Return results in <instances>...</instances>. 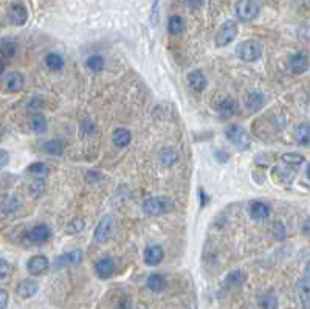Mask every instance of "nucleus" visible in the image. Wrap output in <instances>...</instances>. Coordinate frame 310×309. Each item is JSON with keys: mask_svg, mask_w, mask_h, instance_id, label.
<instances>
[{"mask_svg": "<svg viewBox=\"0 0 310 309\" xmlns=\"http://www.w3.org/2000/svg\"><path fill=\"white\" fill-rule=\"evenodd\" d=\"M236 54L239 59L245 62H255L262 56V44L258 40H245L241 42L236 48Z\"/></svg>", "mask_w": 310, "mask_h": 309, "instance_id": "obj_1", "label": "nucleus"}, {"mask_svg": "<svg viewBox=\"0 0 310 309\" xmlns=\"http://www.w3.org/2000/svg\"><path fill=\"white\" fill-rule=\"evenodd\" d=\"M225 135H227L228 142L233 146H236L237 149L244 151V149L250 148V145H251V140H250L248 132L244 128H241V126H237V124L230 126V128L225 131Z\"/></svg>", "mask_w": 310, "mask_h": 309, "instance_id": "obj_2", "label": "nucleus"}, {"mask_svg": "<svg viewBox=\"0 0 310 309\" xmlns=\"http://www.w3.org/2000/svg\"><path fill=\"white\" fill-rule=\"evenodd\" d=\"M259 11H261V6L256 0H241V2H237L236 5L237 17L244 22L255 20L258 17Z\"/></svg>", "mask_w": 310, "mask_h": 309, "instance_id": "obj_3", "label": "nucleus"}, {"mask_svg": "<svg viewBox=\"0 0 310 309\" xmlns=\"http://www.w3.org/2000/svg\"><path fill=\"white\" fill-rule=\"evenodd\" d=\"M236 36H237V23L234 20H227L225 23L220 25L219 31L216 34V45L227 47L236 39Z\"/></svg>", "mask_w": 310, "mask_h": 309, "instance_id": "obj_4", "label": "nucleus"}, {"mask_svg": "<svg viewBox=\"0 0 310 309\" xmlns=\"http://www.w3.org/2000/svg\"><path fill=\"white\" fill-rule=\"evenodd\" d=\"M115 226V219L112 215H106L95 229V240L98 243H106L109 240V236L112 235V230H114Z\"/></svg>", "mask_w": 310, "mask_h": 309, "instance_id": "obj_5", "label": "nucleus"}, {"mask_svg": "<svg viewBox=\"0 0 310 309\" xmlns=\"http://www.w3.org/2000/svg\"><path fill=\"white\" fill-rule=\"evenodd\" d=\"M81 261H82V252L81 250H72V252H67V254L56 258L53 268L61 269V268H67V266H78Z\"/></svg>", "mask_w": 310, "mask_h": 309, "instance_id": "obj_6", "label": "nucleus"}, {"mask_svg": "<svg viewBox=\"0 0 310 309\" xmlns=\"http://www.w3.org/2000/svg\"><path fill=\"white\" fill-rule=\"evenodd\" d=\"M167 210V204L164 199L158 198H149L143 202V212L149 216H158L163 215Z\"/></svg>", "mask_w": 310, "mask_h": 309, "instance_id": "obj_7", "label": "nucleus"}, {"mask_svg": "<svg viewBox=\"0 0 310 309\" xmlns=\"http://www.w3.org/2000/svg\"><path fill=\"white\" fill-rule=\"evenodd\" d=\"M50 236H51V230L47 226H44V224H39V226L33 227L26 235L28 241L34 243V244H42V243L48 241Z\"/></svg>", "mask_w": 310, "mask_h": 309, "instance_id": "obj_8", "label": "nucleus"}, {"mask_svg": "<svg viewBox=\"0 0 310 309\" xmlns=\"http://www.w3.org/2000/svg\"><path fill=\"white\" fill-rule=\"evenodd\" d=\"M309 68V58L304 53H297L290 56L289 59V70L295 75H301Z\"/></svg>", "mask_w": 310, "mask_h": 309, "instance_id": "obj_9", "label": "nucleus"}, {"mask_svg": "<svg viewBox=\"0 0 310 309\" xmlns=\"http://www.w3.org/2000/svg\"><path fill=\"white\" fill-rule=\"evenodd\" d=\"M164 258V250L161 246L158 244H152L149 247H146L145 250V263L148 266H157L163 261Z\"/></svg>", "mask_w": 310, "mask_h": 309, "instance_id": "obj_10", "label": "nucleus"}, {"mask_svg": "<svg viewBox=\"0 0 310 309\" xmlns=\"http://www.w3.org/2000/svg\"><path fill=\"white\" fill-rule=\"evenodd\" d=\"M37 291H39V285L34 282V280H23V282H20L16 286V294L23 300L34 297Z\"/></svg>", "mask_w": 310, "mask_h": 309, "instance_id": "obj_11", "label": "nucleus"}, {"mask_svg": "<svg viewBox=\"0 0 310 309\" xmlns=\"http://www.w3.org/2000/svg\"><path fill=\"white\" fill-rule=\"evenodd\" d=\"M48 268V260L44 255H36L33 258H30L26 264V271L30 272V275H40L44 274Z\"/></svg>", "mask_w": 310, "mask_h": 309, "instance_id": "obj_12", "label": "nucleus"}, {"mask_svg": "<svg viewBox=\"0 0 310 309\" xmlns=\"http://www.w3.org/2000/svg\"><path fill=\"white\" fill-rule=\"evenodd\" d=\"M188 84L189 89L194 92H203L206 87V76L202 70H194L188 75Z\"/></svg>", "mask_w": 310, "mask_h": 309, "instance_id": "obj_13", "label": "nucleus"}, {"mask_svg": "<svg viewBox=\"0 0 310 309\" xmlns=\"http://www.w3.org/2000/svg\"><path fill=\"white\" fill-rule=\"evenodd\" d=\"M95 269H96V275L98 277L106 280V278L114 275V272H115V263H114V260H112V258H103V260H100V261L96 263Z\"/></svg>", "mask_w": 310, "mask_h": 309, "instance_id": "obj_14", "label": "nucleus"}, {"mask_svg": "<svg viewBox=\"0 0 310 309\" xmlns=\"http://www.w3.org/2000/svg\"><path fill=\"white\" fill-rule=\"evenodd\" d=\"M250 215H251L253 219L262 221V219L270 216V207L267 205L265 202L255 201V202H251V205H250Z\"/></svg>", "mask_w": 310, "mask_h": 309, "instance_id": "obj_15", "label": "nucleus"}, {"mask_svg": "<svg viewBox=\"0 0 310 309\" xmlns=\"http://www.w3.org/2000/svg\"><path fill=\"white\" fill-rule=\"evenodd\" d=\"M112 142H114V145L117 148H126L132 142V134L128 129L118 128L114 131V134H112Z\"/></svg>", "mask_w": 310, "mask_h": 309, "instance_id": "obj_16", "label": "nucleus"}, {"mask_svg": "<svg viewBox=\"0 0 310 309\" xmlns=\"http://www.w3.org/2000/svg\"><path fill=\"white\" fill-rule=\"evenodd\" d=\"M217 110H219V114L225 118L233 117L237 114V101L233 100V98H225V100L220 101Z\"/></svg>", "mask_w": 310, "mask_h": 309, "instance_id": "obj_17", "label": "nucleus"}, {"mask_svg": "<svg viewBox=\"0 0 310 309\" xmlns=\"http://www.w3.org/2000/svg\"><path fill=\"white\" fill-rule=\"evenodd\" d=\"M23 76L17 72H12L6 76V89L8 92H12V93H17L23 89Z\"/></svg>", "mask_w": 310, "mask_h": 309, "instance_id": "obj_18", "label": "nucleus"}, {"mask_svg": "<svg viewBox=\"0 0 310 309\" xmlns=\"http://www.w3.org/2000/svg\"><path fill=\"white\" fill-rule=\"evenodd\" d=\"M28 19V12L25 9V6L22 5H12L11 11H9V20L14 25H23Z\"/></svg>", "mask_w": 310, "mask_h": 309, "instance_id": "obj_19", "label": "nucleus"}, {"mask_svg": "<svg viewBox=\"0 0 310 309\" xmlns=\"http://www.w3.org/2000/svg\"><path fill=\"white\" fill-rule=\"evenodd\" d=\"M30 129L34 132V134H44L47 131V120L45 117L36 112V114L31 115L30 118Z\"/></svg>", "mask_w": 310, "mask_h": 309, "instance_id": "obj_20", "label": "nucleus"}, {"mask_svg": "<svg viewBox=\"0 0 310 309\" xmlns=\"http://www.w3.org/2000/svg\"><path fill=\"white\" fill-rule=\"evenodd\" d=\"M293 135H295V140H297L300 145H309L310 143V126L306 123L297 126Z\"/></svg>", "mask_w": 310, "mask_h": 309, "instance_id": "obj_21", "label": "nucleus"}, {"mask_svg": "<svg viewBox=\"0 0 310 309\" xmlns=\"http://www.w3.org/2000/svg\"><path fill=\"white\" fill-rule=\"evenodd\" d=\"M146 285L152 292H161L166 288V282H164L163 275H160V274H151Z\"/></svg>", "mask_w": 310, "mask_h": 309, "instance_id": "obj_22", "label": "nucleus"}, {"mask_svg": "<svg viewBox=\"0 0 310 309\" xmlns=\"http://www.w3.org/2000/svg\"><path fill=\"white\" fill-rule=\"evenodd\" d=\"M42 149L50 156H61L64 152V143L59 140H48V142L42 143Z\"/></svg>", "mask_w": 310, "mask_h": 309, "instance_id": "obj_23", "label": "nucleus"}, {"mask_svg": "<svg viewBox=\"0 0 310 309\" xmlns=\"http://www.w3.org/2000/svg\"><path fill=\"white\" fill-rule=\"evenodd\" d=\"M245 280H247V275L242 271H234L227 277L225 285H227L228 288H241L245 283Z\"/></svg>", "mask_w": 310, "mask_h": 309, "instance_id": "obj_24", "label": "nucleus"}, {"mask_svg": "<svg viewBox=\"0 0 310 309\" xmlns=\"http://www.w3.org/2000/svg\"><path fill=\"white\" fill-rule=\"evenodd\" d=\"M297 296L301 306L310 309V286L307 283H300L297 286Z\"/></svg>", "mask_w": 310, "mask_h": 309, "instance_id": "obj_25", "label": "nucleus"}, {"mask_svg": "<svg viewBox=\"0 0 310 309\" xmlns=\"http://www.w3.org/2000/svg\"><path fill=\"white\" fill-rule=\"evenodd\" d=\"M26 171L30 173L33 177H36V179H45L48 176V173H50L48 166L45 163H40V162H36V163L30 165L26 168Z\"/></svg>", "mask_w": 310, "mask_h": 309, "instance_id": "obj_26", "label": "nucleus"}, {"mask_svg": "<svg viewBox=\"0 0 310 309\" xmlns=\"http://www.w3.org/2000/svg\"><path fill=\"white\" fill-rule=\"evenodd\" d=\"M183 28H185V22L180 16H172L169 17V22H167V30L171 34H180L183 31Z\"/></svg>", "mask_w": 310, "mask_h": 309, "instance_id": "obj_27", "label": "nucleus"}, {"mask_svg": "<svg viewBox=\"0 0 310 309\" xmlns=\"http://www.w3.org/2000/svg\"><path fill=\"white\" fill-rule=\"evenodd\" d=\"M84 227H86V221L81 219V218H75V219H72V221L67 224L65 233L67 235H76V233L82 232Z\"/></svg>", "mask_w": 310, "mask_h": 309, "instance_id": "obj_28", "label": "nucleus"}, {"mask_svg": "<svg viewBox=\"0 0 310 309\" xmlns=\"http://www.w3.org/2000/svg\"><path fill=\"white\" fill-rule=\"evenodd\" d=\"M247 106L251 112H258L262 106H264V95L262 93H251L248 96V101H247Z\"/></svg>", "mask_w": 310, "mask_h": 309, "instance_id": "obj_29", "label": "nucleus"}, {"mask_svg": "<svg viewBox=\"0 0 310 309\" xmlns=\"http://www.w3.org/2000/svg\"><path fill=\"white\" fill-rule=\"evenodd\" d=\"M86 65L95 73L101 72V70L104 68V58H103V56H100V54H93L86 61Z\"/></svg>", "mask_w": 310, "mask_h": 309, "instance_id": "obj_30", "label": "nucleus"}, {"mask_svg": "<svg viewBox=\"0 0 310 309\" xmlns=\"http://www.w3.org/2000/svg\"><path fill=\"white\" fill-rule=\"evenodd\" d=\"M45 64L51 70H59L64 65V59H62V56H59V54L50 53V54H47V58H45Z\"/></svg>", "mask_w": 310, "mask_h": 309, "instance_id": "obj_31", "label": "nucleus"}, {"mask_svg": "<svg viewBox=\"0 0 310 309\" xmlns=\"http://www.w3.org/2000/svg\"><path fill=\"white\" fill-rule=\"evenodd\" d=\"M160 160H161V163L166 165V166L174 165V163L178 160V154H177V151H174V149H163L161 154H160Z\"/></svg>", "mask_w": 310, "mask_h": 309, "instance_id": "obj_32", "label": "nucleus"}, {"mask_svg": "<svg viewBox=\"0 0 310 309\" xmlns=\"http://www.w3.org/2000/svg\"><path fill=\"white\" fill-rule=\"evenodd\" d=\"M281 160H283L286 165H301L304 163V156H301V154H295V152H289V154H283V157H281Z\"/></svg>", "mask_w": 310, "mask_h": 309, "instance_id": "obj_33", "label": "nucleus"}, {"mask_svg": "<svg viewBox=\"0 0 310 309\" xmlns=\"http://www.w3.org/2000/svg\"><path fill=\"white\" fill-rule=\"evenodd\" d=\"M16 50H17V45L14 44V42H9V40L3 42V44L0 45V53H2L5 58H12Z\"/></svg>", "mask_w": 310, "mask_h": 309, "instance_id": "obj_34", "label": "nucleus"}, {"mask_svg": "<svg viewBox=\"0 0 310 309\" xmlns=\"http://www.w3.org/2000/svg\"><path fill=\"white\" fill-rule=\"evenodd\" d=\"M19 208V201L16 199V198H8V199H5L3 201V204H2V210L5 213H14L16 212V210Z\"/></svg>", "mask_w": 310, "mask_h": 309, "instance_id": "obj_35", "label": "nucleus"}, {"mask_svg": "<svg viewBox=\"0 0 310 309\" xmlns=\"http://www.w3.org/2000/svg\"><path fill=\"white\" fill-rule=\"evenodd\" d=\"M261 306L267 308V309H275V308H278V300L275 296H264L261 300Z\"/></svg>", "mask_w": 310, "mask_h": 309, "instance_id": "obj_36", "label": "nucleus"}, {"mask_svg": "<svg viewBox=\"0 0 310 309\" xmlns=\"http://www.w3.org/2000/svg\"><path fill=\"white\" fill-rule=\"evenodd\" d=\"M11 266L5 258H0V280H5L9 275Z\"/></svg>", "mask_w": 310, "mask_h": 309, "instance_id": "obj_37", "label": "nucleus"}, {"mask_svg": "<svg viewBox=\"0 0 310 309\" xmlns=\"http://www.w3.org/2000/svg\"><path fill=\"white\" fill-rule=\"evenodd\" d=\"M214 156H216V159L220 162V163H227L228 162V159H230V156L225 151H222V149H216L214 151Z\"/></svg>", "mask_w": 310, "mask_h": 309, "instance_id": "obj_38", "label": "nucleus"}, {"mask_svg": "<svg viewBox=\"0 0 310 309\" xmlns=\"http://www.w3.org/2000/svg\"><path fill=\"white\" fill-rule=\"evenodd\" d=\"M42 107V101L39 100V98H34V100H31V103L28 104V112H39V109Z\"/></svg>", "mask_w": 310, "mask_h": 309, "instance_id": "obj_39", "label": "nucleus"}, {"mask_svg": "<svg viewBox=\"0 0 310 309\" xmlns=\"http://www.w3.org/2000/svg\"><path fill=\"white\" fill-rule=\"evenodd\" d=\"M8 300H9L8 292L3 291V289H0V309H3V308L8 306Z\"/></svg>", "mask_w": 310, "mask_h": 309, "instance_id": "obj_40", "label": "nucleus"}, {"mask_svg": "<svg viewBox=\"0 0 310 309\" xmlns=\"http://www.w3.org/2000/svg\"><path fill=\"white\" fill-rule=\"evenodd\" d=\"M8 162H9V154L3 149H0V168L6 166Z\"/></svg>", "mask_w": 310, "mask_h": 309, "instance_id": "obj_41", "label": "nucleus"}, {"mask_svg": "<svg viewBox=\"0 0 310 309\" xmlns=\"http://www.w3.org/2000/svg\"><path fill=\"white\" fill-rule=\"evenodd\" d=\"M202 2H203V0H188V5L191 8H199L202 5Z\"/></svg>", "mask_w": 310, "mask_h": 309, "instance_id": "obj_42", "label": "nucleus"}, {"mask_svg": "<svg viewBox=\"0 0 310 309\" xmlns=\"http://www.w3.org/2000/svg\"><path fill=\"white\" fill-rule=\"evenodd\" d=\"M200 199H202V207H203L206 202H209V198H206L205 193H203V190H200Z\"/></svg>", "mask_w": 310, "mask_h": 309, "instance_id": "obj_43", "label": "nucleus"}, {"mask_svg": "<svg viewBox=\"0 0 310 309\" xmlns=\"http://www.w3.org/2000/svg\"><path fill=\"white\" fill-rule=\"evenodd\" d=\"M304 274H306V278L310 282V261L307 263V266H306V271H304Z\"/></svg>", "mask_w": 310, "mask_h": 309, "instance_id": "obj_44", "label": "nucleus"}, {"mask_svg": "<svg viewBox=\"0 0 310 309\" xmlns=\"http://www.w3.org/2000/svg\"><path fill=\"white\" fill-rule=\"evenodd\" d=\"M3 70H5V65H3V62H2V61H0V75L3 73Z\"/></svg>", "mask_w": 310, "mask_h": 309, "instance_id": "obj_45", "label": "nucleus"}, {"mask_svg": "<svg viewBox=\"0 0 310 309\" xmlns=\"http://www.w3.org/2000/svg\"><path fill=\"white\" fill-rule=\"evenodd\" d=\"M3 132H5V129H3V126H2V124H0V138H2Z\"/></svg>", "mask_w": 310, "mask_h": 309, "instance_id": "obj_46", "label": "nucleus"}, {"mask_svg": "<svg viewBox=\"0 0 310 309\" xmlns=\"http://www.w3.org/2000/svg\"><path fill=\"white\" fill-rule=\"evenodd\" d=\"M307 177L310 179V163H309V166H307Z\"/></svg>", "mask_w": 310, "mask_h": 309, "instance_id": "obj_47", "label": "nucleus"}]
</instances>
